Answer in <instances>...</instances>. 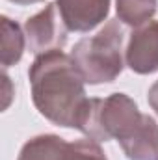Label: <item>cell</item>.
<instances>
[{
	"label": "cell",
	"instance_id": "52a82bcc",
	"mask_svg": "<svg viewBox=\"0 0 158 160\" xmlns=\"http://www.w3.org/2000/svg\"><path fill=\"white\" fill-rule=\"evenodd\" d=\"M2 67L7 69L21 62L26 47L24 28H21L15 21L2 15Z\"/></svg>",
	"mask_w": 158,
	"mask_h": 160
},
{
	"label": "cell",
	"instance_id": "8992f818",
	"mask_svg": "<svg viewBox=\"0 0 158 160\" xmlns=\"http://www.w3.org/2000/svg\"><path fill=\"white\" fill-rule=\"evenodd\" d=\"M121 149L128 160H158V123L147 116L138 130L121 143Z\"/></svg>",
	"mask_w": 158,
	"mask_h": 160
},
{
	"label": "cell",
	"instance_id": "5b68a950",
	"mask_svg": "<svg viewBox=\"0 0 158 160\" xmlns=\"http://www.w3.org/2000/svg\"><path fill=\"white\" fill-rule=\"evenodd\" d=\"M112 0H56L69 32L86 34L108 19Z\"/></svg>",
	"mask_w": 158,
	"mask_h": 160
},
{
	"label": "cell",
	"instance_id": "3957f363",
	"mask_svg": "<svg viewBox=\"0 0 158 160\" xmlns=\"http://www.w3.org/2000/svg\"><path fill=\"white\" fill-rule=\"evenodd\" d=\"M67 32L69 30L58 11L56 2L47 4L39 13L24 22L26 45L36 56L48 50H62L67 43Z\"/></svg>",
	"mask_w": 158,
	"mask_h": 160
},
{
	"label": "cell",
	"instance_id": "277c9868",
	"mask_svg": "<svg viewBox=\"0 0 158 160\" xmlns=\"http://www.w3.org/2000/svg\"><path fill=\"white\" fill-rule=\"evenodd\" d=\"M125 62L138 75L158 71V21H149L132 30L125 50Z\"/></svg>",
	"mask_w": 158,
	"mask_h": 160
},
{
	"label": "cell",
	"instance_id": "6da1fadb",
	"mask_svg": "<svg viewBox=\"0 0 158 160\" xmlns=\"http://www.w3.org/2000/svg\"><path fill=\"white\" fill-rule=\"evenodd\" d=\"M32 102L41 116L63 128H77L89 101L86 80L77 63L63 50H48L36 56L28 69Z\"/></svg>",
	"mask_w": 158,
	"mask_h": 160
},
{
	"label": "cell",
	"instance_id": "ba28073f",
	"mask_svg": "<svg viewBox=\"0 0 158 160\" xmlns=\"http://www.w3.org/2000/svg\"><path fill=\"white\" fill-rule=\"evenodd\" d=\"M156 9L158 0H116L117 21L132 28L153 21Z\"/></svg>",
	"mask_w": 158,
	"mask_h": 160
},
{
	"label": "cell",
	"instance_id": "7a4b0ae2",
	"mask_svg": "<svg viewBox=\"0 0 158 160\" xmlns=\"http://www.w3.org/2000/svg\"><path fill=\"white\" fill-rule=\"evenodd\" d=\"M123 32L119 21H108L95 36L82 38L73 47L71 58L86 84L114 82L123 71Z\"/></svg>",
	"mask_w": 158,
	"mask_h": 160
},
{
	"label": "cell",
	"instance_id": "7c38bea8",
	"mask_svg": "<svg viewBox=\"0 0 158 160\" xmlns=\"http://www.w3.org/2000/svg\"><path fill=\"white\" fill-rule=\"evenodd\" d=\"M17 6H32V4H37V2H45V0H9Z\"/></svg>",
	"mask_w": 158,
	"mask_h": 160
},
{
	"label": "cell",
	"instance_id": "8fae6325",
	"mask_svg": "<svg viewBox=\"0 0 158 160\" xmlns=\"http://www.w3.org/2000/svg\"><path fill=\"white\" fill-rule=\"evenodd\" d=\"M147 101H149V104H151V108L156 112L158 116V80L149 88V93H147Z\"/></svg>",
	"mask_w": 158,
	"mask_h": 160
},
{
	"label": "cell",
	"instance_id": "30bf717a",
	"mask_svg": "<svg viewBox=\"0 0 158 160\" xmlns=\"http://www.w3.org/2000/svg\"><path fill=\"white\" fill-rule=\"evenodd\" d=\"M58 160H108L101 143L91 138L65 142Z\"/></svg>",
	"mask_w": 158,
	"mask_h": 160
},
{
	"label": "cell",
	"instance_id": "9c48e42d",
	"mask_svg": "<svg viewBox=\"0 0 158 160\" xmlns=\"http://www.w3.org/2000/svg\"><path fill=\"white\" fill-rule=\"evenodd\" d=\"M63 145V138L56 134H41L22 145L17 160H58Z\"/></svg>",
	"mask_w": 158,
	"mask_h": 160
}]
</instances>
